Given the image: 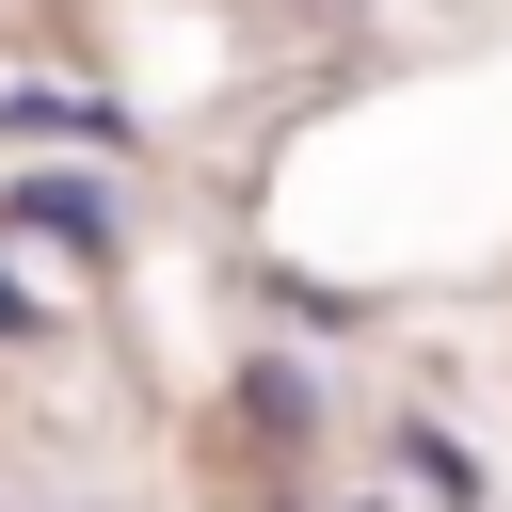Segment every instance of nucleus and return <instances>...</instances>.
<instances>
[{"instance_id":"f257e3e1","label":"nucleus","mask_w":512,"mask_h":512,"mask_svg":"<svg viewBox=\"0 0 512 512\" xmlns=\"http://www.w3.org/2000/svg\"><path fill=\"white\" fill-rule=\"evenodd\" d=\"M16 224H32V240H96V224H112V208H96V192H80V176H32V192H16Z\"/></svg>"},{"instance_id":"7ed1b4c3","label":"nucleus","mask_w":512,"mask_h":512,"mask_svg":"<svg viewBox=\"0 0 512 512\" xmlns=\"http://www.w3.org/2000/svg\"><path fill=\"white\" fill-rule=\"evenodd\" d=\"M16 320H32V288H16V272H0V336H16Z\"/></svg>"},{"instance_id":"f03ea898","label":"nucleus","mask_w":512,"mask_h":512,"mask_svg":"<svg viewBox=\"0 0 512 512\" xmlns=\"http://www.w3.org/2000/svg\"><path fill=\"white\" fill-rule=\"evenodd\" d=\"M240 400H256V432H272V448H288V432H304V416H320V400H304V368H256V384H240Z\"/></svg>"}]
</instances>
